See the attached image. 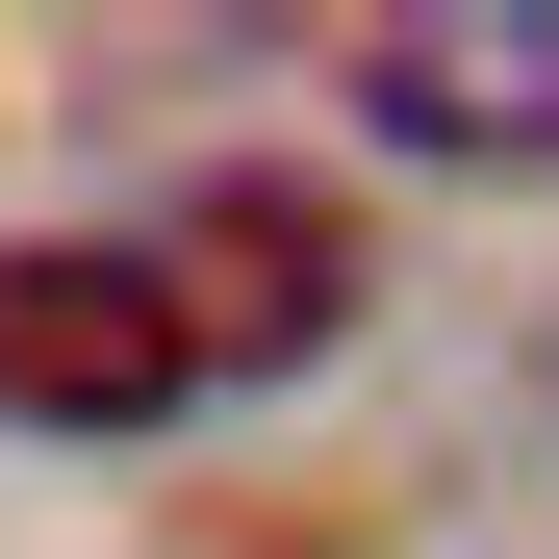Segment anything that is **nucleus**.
Returning a JSON list of instances; mask_svg holds the SVG:
<instances>
[{"label":"nucleus","instance_id":"3","mask_svg":"<svg viewBox=\"0 0 559 559\" xmlns=\"http://www.w3.org/2000/svg\"><path fill=\"white\" fill-rule=\"evenodd\" d=\"M356 153L534 178L559 153V0H382V26H356Z\"/></svg>","mask_w":559,"mask_h":559},{"label":"nucleus","instance_id":"1","mask_svg":"<svg viewBox=\"0 0 559 559\" xmlns=\"http://www.w3.org/2000/svg\"><path fill=\"white\" fill-rule=\"evenodd\" d=\"M128 254H153V306H178L204 382H306V356L356 331V204L331 178H178Z\"/></svg>","mask_w":559,"mask_h":559},{"label":"nucleus","instance_id":"2","mask_svg":"<svg viewBox=\"0 0 559 559\" xmlns=\"http://www.w3.org/2000/svg\"><path fill=\"white\" fill-rule=\"evenodd\" d=\"M178 407H204V356H178L153 254H103V229L0 254V432H178Z\"/></svg>","mask_w":559,"mask_h":559}]
</instances>
